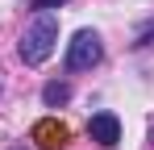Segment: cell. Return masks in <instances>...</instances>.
I'll return each instance as SVG.
<instances>
[{
  "label": "cell",
  "instance_id": "obj_4",
  "mask_svg": "<svg viewBox=\"0 0 154 150\" xmlns=\"http://www.w3.org/2000/svg\"><path fill=\"white\" fill-rule=\"evenodd\" d=\"M67 138H71V129H67L63 121H54V117H46V121L33 125V142L46 146V150H63V146H67Z\"/></svg>",
  "mask_w": 154,
  "mask_h": 150
},
{
  "label": "cell",
  "instance_id": "obj_2",
  "mask_svg": "<svg viewBox=\"0 0 154 150\" xmlns=\"http://www.w3.org/2000/svg\"><path fill=\"white\" fill-rule=\"evenodd\" d=\"M104 58V46H100V33L96 29H79L67 46V71H92L96 63Z\"/></svg>",
  "mask_w": 154,
  "mask_h": 150
},
{
  "label": "cell",
  "instance_id": "obj_6",
  "mask_svg": "<svg viewBox=\"0 0 154 150\" xmlns=\"http://www.w3.org/2000/svg\"><path fill=\"white\" fill-rule=\"evenodd\" d=\"M54 4H63V0H33V8H38V13H50Z\"/></svg>",
  "mask_w": 154,
  "mask_h": 150
},
{
  "label": "cell",
  "instance_id": "obj_3",
  "mask_svg": "<svg viewBox=\"0 0 154 150\" xmlns=\"http://www.w3.org/2000/svg\"><path fill=\"white\" fill-rule=\"evenodd\" d=\"M88 133H92V142L104 150H112L121 142V121H117V113H96L92 121H88Z\"/></svg>",
  "mask_w": 154,
  "mask_h": 150
},
{
  "label": "cell",
  "instance_id": "obj_5",
  "mask_svg": "<svg viewBox=\"0 0 154 150\" xmlns=\"http://www.w3.org/2000/svg\"><path fill=\"white\" fill-rule=\"evenodd\" d=\"M42 100H46V108H58V104H67V100H71V83H63V79H50V83L42 88Z\"/></svg>",
  "mask_w": 154,
  "mask_h": 150
},
{
  "label": "cell",
  "instance_id": "obj_1",
  "mask_svg": "<svg viewBox=\"0 0 154 150\" xmlns=\"http://www.w3.org/2000/svg\"><path fill=\"white\" fill-rule=\"evenodd\" d=\"M54 42H58V17L54 13H38L33 25H29L25 33H21V58H25V67H38V63H46L54 54Z\"/></svg>",
  "mask_w": 154,
  "mask_h": 150
},
{
  "label": "cell",
  "instance_id": "obj_7",
  "mask_svg": "<svg viewBox=\"0 0 154 150\" xmlns=\"http://www.w3.org/2000/svg\"><path fill=\"white\" fill-rule=\"evenodd\" d=\"M146 150H154V133H150V146H146Z\"/></svg>",
  "mask_w": 154,
  "mask_h": 150
}]
</instances>
